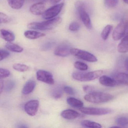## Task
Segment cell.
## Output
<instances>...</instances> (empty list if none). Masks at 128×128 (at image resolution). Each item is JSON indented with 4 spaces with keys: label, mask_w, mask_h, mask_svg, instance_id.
Here are the masks:
<instances>
[{
    "label": "cell",
    "mask_w": 128,
    "mask_h": 128,
    "mask_svg": "<svg viewBox=\"0 0 128 128\" xmlns=\"http://www.w3.org/2000/svg\"><path fill=\"white\" fill-rule=\"evenodd\" d=\"M60 17L48 19L41 22H32L28 25V27L32 30H50L57 26L62 22Z\"/></svg>",
    "instance_id": "cell-1"
},
{
    "label": "cell",
    "mask_w": 128,
    "mask_h": 128,
    "mask_svg": "<svg viewBox=\"0 0 128 128\" xmlns=\"http://www.w3.org/2000/svg\"><path fill=\"white\" fill-rule=\"evenodd\" d=\"M114 96L111 94L102 92H94L88 93L84 96V99L91 103L100 104L111 101Z\"/></svg>",
    "instance_id": "cell-2"
},
{
    "label": "cell",
    "mask_w": 128,
    "mask_h": 128,
    "mask_svg": "<svg viewBox=\"0 0 128 128\" xmlns=\"http://www.w3.org/2000/svg\"><path fill=\"white\" fill-rule=\"evenodd\" d=\"M103 73V71L102 70L86 72H76L72 74V76L74 79L79 81H90L98 78Z\"/></svg>",
    "instance_id": "cell-3"
},
{
    "label": "cell",
    "mask_w": 128,
    "mask_h": 128,
    "mask_svg": "<svg viewBox=\"0 0 128 128\" xmlns=\"http://www.w3.org/2000/svg\"><path fill=\"white\" fill-rule=\"evenodd\" d=\"M76 7L78 11L80 18L84 26L89 30L92 29L91 20L89 14L85 10L84 4L82 2L78 1L76 4Z\"/></svg>",
    "instance_id": "cell-4"
},
{
    "label": "cell",
    "mask_w": 128,
    "mask_h": 128,
    "mask_svg": "<svg viewBox=\"0 0 128 128\" xmlns=\"http://www.w3.org/2000/svg\"><path fill=\"white\" fill-rule=\"evenodd\" d=\"M70 54L79 59L90 62H95L97 61L96 56L90 52L76 48H72Z\"/></svg>",
    "instance_id": "cell-5"
},
{
    "label": "cell",
    "mask_w": 128,
    "mask_h": 128,
    "mask_svg": "<svg viewBox=\"0 0 128 128\" xmlns=\"http://www.w3.org/2000/svg\"><path fill=\"white\" fill-rule=\"evenodd\" d=\"M81 112L85 114L90 115H103L110 114L112 110L108 108L82 107L79 108Z\"/></svg>",
    "instance_id": "cell-6"
},
{
    "label": "cell",
    "mask_w": 128,
    "mask_h": 128,
    "mask_svg": "<svg viewBox=\"0 0 128 128\" xmlns=\"http://www.w3.org/2000/svg\"><path fill=\"white\" fill-rule=\"evenodd\" d=\"M127 21L122 20L114 30L112 34L113 39L115 41H118L124 37L127 31Z\"/></svg>",
    "instance_id": "cell-7"
},
{
    "label": "cell",
    "mask_w": 128,
    "mask_h": 128,
    "mask_svg": "<svg viewBox=\"0 0 128 128\" xmlns=\"http://www.w3.org/2000/svg\"><path fill=\"white\" fill-rule=\"evenodd\" d=\"M64 6V4L61 3L49 8L44 12L42 14V17L46 20L54 18L62 11Z\"/></svg>",
    "instance_id": "cell-8"
},
{
    "label": "cell",
    "mask_w": 128,
    "mask_h": 128,
    "mask_svg": "<svg viewBox=\"0 0 128 128\" xmlns=\"http://www.w3.org/2000/svg\"><path fill=\"white\" fill-rule=\"evenodd\" d=\"M36 77L39 81L49 84H54V81L52 74L48 71L39 70L36 72Z\"/></svg>",
    "instance_id": "cell-9"
},
{
    "label": "cell",
    "mask_w": 128,
    "mask_h": 128,
    "mask_svg": "<svg viewBox=\"0 0 128 128\" xmlns=\"http://www.w3.org/2000/svg\"><path fill=\"white\" fill-rule=\"evenodd\" d=\"M39 102L36 100L29 101L25 104L24 110L27 114L30 116H34L37 114L38 110Z\"/></svg>",
    "instance_id": "cell-10"
},
{
    "label": "cell",
    "mask_w": 128,
    "mask_h": 128,
    "mask_svg": "<svg viewBox=\"0 0 128 128\" xmlns=\"http://www.w3.org/2000/svg\"><path fill=\"white\" fill-rule=\"evenodd\" d=\"M71 48L68 44L66 43H62L56 48L54 50V54L59 56H67L70 54Z\"/></svg>",
    "instance_id": "cell-11"
},
{
    "label": "cell",
    "mask_w": 128,
    "mask_h": 128,
    "mask_svg": "<svg viewBox=\"0 0 128 128\" xmlns=\"http://www.w3.org/2000/svg\"><path fill=\"white\" fill-rule=\"evenodd\" d=\"M46 6L43 2H40L33 4L30 8V12L33 14L39 16L42 14L45 11Z\"/></svg>",
    "instance_id": "cell-12"
},
{
    "label": "cell",
    "mask_w": 128,
    "mask_h": 128,
    "mask_svg": "<svg viewBox=\"0 0 128 128\" xmlns=\"http://www.w3.org/2000/svg\"><path fill=\"white\" fill-rule=\"evenodd\" d=\"M61 116L67 120H73L79 117L80 114L78 112L72 109H66L62 112Z\"/></svg>",
    "instance_id": "cell-13"
},
{
    "label": "cell",
    "mask_w": 128,
    "mask_h": 128,
    "mask_svg": "<svg viewBox=\"0 0 128 128\" xmlns=\"http://www.w3.org/2000/svg\"><path fill=\"white\" fill-rule=\"evenodd\" d=\"M99 81L100 84L106 86L112 87L114 86L117 84L116 80L106 76H101L99 79Z\"/></svg>",
    "instance_id": "cell-14"
},
{
    "label": "cell",
    "mask_w": 128,
    "mask_h": 128,
    "mask_svg": "<svg viewBox=\"0 0 128 128\" xmlns=\"http://www.w3.org/2000/svg\"><path fill=\"white\" fill-rule=\"evenodd\" d=\"M36 85V84L35 81L32 80H29L24 84L22 90V93L24 95L30 94L33 91Z\"/></svg>",
    "instance_id": "cell-15"
},
{
    "label": "cell",
    "mask_w": 128,
    "mask_h": 128,
    "mask_svg": "<svg viewBox=\"0 0 128 128\" xmlns=\"http://www.w3.org/2000/svg\"><path fill=\"white\" fill-rule=\"evenodd\" d=\"M1 37L4 40L8 42H12L14 40L15 36L12 32L4 29L0 30Z\"/></svg>",
    "instance_id": "cell-16"
},
{
    "label": "cell",
    "mask_w": 128,
    "mask_h": 128,
    "mask_svg": "<svg viewBox=\"0 0 128 128\" xmlns=\"http://www.w3.org/2000/svg\"><path fill=\"white\" fill-rule=\"evenodd\" d=\"M118 51L120 53L125 54L128 51V36H125L121 40L117 47Z\"/></svg>",
    "instance_id": "cell-17"
},
{
    "label": "cell",
    "mask_w": 128,
    "mask_h": 128,
    "mask_svg": "<svg viewBox=\"0 0 128 128\" xmlns=\"http://www.w3.org/2000/svg\"><path fill=\"white\" fill-rule=\"evenodd\" d=\"M24 36L27 38L35 40L45 36V34L34 30H27L24 32Z\"/></svg>",
    "instance_id": "cell-18"
},
{
    "label": "cell",
    "mask_w": 128,
    "mask_h": 128,
    "mask_svg": "<svg viewBox=\"0 0 128 128\" xmlns=\"http://www.w3.org/2000/svg\"><path fill=\"white\" fill-rule=\"evenodd\" d=\"M67 103L70 106L76 108H80L84 106V103L82 101L74 97H70L66 99Z\"/></svg>",
    "instance_id": "cell-19"
},
{
    "label": "cell",
    "mask_w": 128,
    "mask_h": 128,
    "mask_svg": "<svg viewBox=\"0 0 128 128\" xmlns=\"http://www.w3.org/2000/svg\"><path fill=\"white\" fill-rule=\"evenodd\" d=\"M9 5L14 9H20L24 6V0H7Z\"/></svg>",
    "instance_id": "cell-20"
},
{
    "label": "cell",
    "mask_w": 128,
    "mask_h": 128,
    "mask_svg": "<svg viewBox=\"0 0 128 128\" xmlns=\"http://www.w3.org/2000/svg\"><path fill=\"white\" fill-rule=\"evenodd\" d=\"M116 82L124 85H128V74L125 72H120L116 76Z\"/></svg>",
    "instance_id": "cell-21"
},
{
    "label": "cell",
    "mask_w": 128,
    "mask_h": 128,
    "mask_svg": "<svg viewBox=\"0 0 128 128\" xmlns=\"http://www.w3.org/2000/svg\"><path fill=\"white\" fill-rule=\"evenodd\" d=\"M6 47L8 50L14 52L20 53L24 50L23 48L18 45L8 42L6 44Z\"/></svg>",
    "instance_id": "cell-22"
},
{
    "label": "cell",
    "mask_w": 128,
    "mask_h": 128,
    "mask_svg": "<svg viewBox=\"0 0 128 128\" xmlns=\"http://www.w3.org/2000/svg\"><path fill=\"white\" fill-rule=\"evenodd\" d=\"M81 125L83 127L86 128H100L102 127V125L100 124L88 120H84L82 121Z\"/></svg>",
    "instance_id": "cell-23"
},
{
    "label": "cell",
    "mask_w": 128,
    "mask_h": 128,
    "mask_svg": "<svg viewBox=\"0 0 128 128\" xmlns=\"http://www.w3.org/2000/svg\"><path fill=\"white\" fill-rule=\"evenodd\" d=\"M112 29L113 26L110 24L107 25L105 27L101 34V36L103 40H106L108 38Z\"/></svg>",
    "instance_id": "cell-24"
},
{
    "label": "cell",
    "mask_w": 128,
    "mask_h": 128,
    "mask_svg": "<svg viewBox=\"0 0 128 128\" xmlns=\"http://www.w3.org/2000/svg\"><path fill=\"white\" fill-rule=\"evenodd\" d=\"M116 123L120 128H124L128 126V118L126 117H120L116 119Z\"/></svg>",
    "instance_id": "cell-25"
},
{
    "label": "cell",
    "mask_w": 128,
    "mask_h": 128,
    "mask_svg": "<svg viewBox=\"0 0 128 128\" xmlns=\"http://www.w3.org/2000/svg\"><path fill=\"white\" fill-rule=\"evenodd\" d=\"M12 67L15 70L21 72H26L30 69V67L26 65L21 64H15L13 65Z\"/></svg>",
    "instance_id": "cell-26"
},
{
    "label": "cell",
    "mask_w": 128,
    "mask_h": 128,
    "mask_svg": "<svg viewBox=\"0 0 128 128\" xmlns=\"http://www.w3.org/2000/svg\"><path fill=\"white\" fill-rule=\"evenodd\" d=\"M74 66L77 69L81 71H86L88 69V66L84 63L80 61H76L74 63Z\"/></svg>",
    "instance_id": "cell-27"
},
{
    "label": "cell",
    "mask_w": 128,
    "mask_h": 128,
    "mask_svg": "<svg viewBox=\"0 0 128 128\" xmlns=\"http://www.w3.org/2000/svg\"><path fill=\"white\" fill-rule=\"evenodd\" d=\"M119 0H105L106 6L110 8L116 7L118 5Z\"/></svg>",
    "instance_id": "cell-28"
},
{
    "label": "cell",
    "mask_w": 128,
    "mask_h": 128,
    "mask_svg": "<svg viewBox=\"0 0 128 128\" xmlns=\"http://www.w3.org/2000/svg\"><path fill=\"white\" fill-rule=\"evenodd\" d=\"M11 18L4 13L0 12V24H6L11 21Z\"/></svg>",
    "instance_id": "cell-29"
},
{
    "label": "cell",
    "mask_w": 128,
    "mask_h": 128,
    "mask_svg": "<svg viewBox=\"0 0 128 128\" xmlns=\"http://www.w3.org/2000/svg\"><path fill=\"white\" fill-rule=\"evenodd\" d=\"M80 24L76 22H72L69 26L70 30L72 32H76L80 29Z\"/></svg>",
    "instance_id": "cell-30"
},
{
    "label": "cell",
    "mask_w": 128,
    "mask_h": 128,
    "mask_svg": "<svg viewBox=\"0 0 128 128\" xmlns=\"http://www.w3.org/2000/svg\"><path fill=\"white\" fill-rule=\"evenodd\" d=\"M10 75V72L6 69L0 68V79L7 78Z\"/></svg>",
    "instance_id": "cell-31"
},
{
    "label": "cell",
    "mask_w": 128,
    "mask_h": 128,
    "mask_svg": "<svg viewBox=\"0 0 128 128\" xmlns=\"http://www.w3.org/2000/svg\"><path fill=\"white\" fill-rule=\"evenodd\" d=\"M62 90L60 88H58L53 92L52 96L54 98L58 99L60 98L62 96Z\"/></svg>",
    "instance_id": "cell-32"
},
{
    "label": "cell",
    "mask_w": 128,
    "mask_h": 128,
    "mask_svg": "<svg viewBox=\"0 0 128 128\" xmlns=\"http://www.w3.org/2000/svg\"><path fill=\"white\" fill-rule=\"evenodd\" d=\"M63 90L64 92L68 95H74L75 94L74 89L70 86H65L64 87Z\"/></svg>",
    "instance_id": "cell-33"
},
{
    "label": "cell",
    "mask_w": 128,
    "mask_h": 128,
    "mask_svg": "<svg viewBox=\"0 0 128 128\" xmlns=\"http://www.w3.org/2000/svg\"><path fill=\"white\" fill-rule=\"evenodd\" d=\"M54 44V42H48L42 46V49L44 51L48 50L50 49Z\"/></svg>",
    "instance_id": "cell-34"
},
{
    "label": "cell",
    "mask_w": 128,
    "mask_h": 128,
    "mask_svg": "<svg viewBox=\"0 0 128 128\" xmlns=\"http://www.w3.org/2000/svg\"><path fill=\"white\" fill-rule=\"evenodd\" d=\"M9 55V53L7 51L0 50V61L7 58Z\"/></svg>",
    "instance_id": "cell-35"
},
{
    "label": "cell",
    "mask_w": 128,
    "mask_h": 128,
    "mask_svg": "<svg viewBox=\"0 0 128 128\" xmlns=\"http://www.w3.org/2000/svg\"><path fill=\"white\" fill-rule=\"evenodd\" d=\"M83 89L84 92L88 93L93 92V87L90 85H86L83 86Z\"/></svg>",
    "instance_id": "cell-36"
},
{
    "label": "cell",
    "mask_w": 128,
    "mask_h": 128,
    "mask_svg": "<svg viewBox=\"0 0 128 128\" xmlns=\"http://www.w3.org/2000/svg\"><path fill=\"white\" fill-rule=\"evenodd\" d=\"M14 85V82H13V81H11L9 82L6 85V90L8 91H9V90L10 91V90L13 89Z\"/></svg>",
    "instance_id": "cell-37"
},
{
    "label": "cell",
    "mask_w": 128,
    "mask_h": 128,
    "mask_svg": "<svg viewBox=\"0 0 128 128\" xmlns=\"http://www.w3.org/2000/svg\"><path fill=\"white\" fill-rule=\"evenodd\" d=\"M4 87V84L3 81L2 80H0V94H1L2 92Z\"/></svg>",
    "instance_id": "cell-38"
},
{
    "label": "cell",
    "mask_w": 128,
    "mask_h": 128,
    "mask_svg": "<svg viewBox=\"0 0 128 128\" xmlns=\"http://www.w3.org/2000/svg\"><path fill=\"white\" fill-rule=\"evenodd\" d=\"M60 0H51V1L52 4H55L58 3Z\"/></svg>",
    "instance_id": "cell-39"
},
{
    "label": "cell",
    "mask_w": 128,
    "mask_h": 128,
    "mask_svg": "<svg viewBox=\"0 0 128 128\" xmlns=\"http://www.w3.org/2000/svg\"><path fill=\"white\" fill-rule=\"evenodd\" d=\"M125 66L127 69V68H128V60L127 59H126V60L125 61Z\"/></svg>",
    "instance_id": "cell-40"
},
{
    "label": "cell",
    "mask_w": 128,
    "mask_h": 128,
    "mask_svg": "<svg viewBox=\"0 0 128 128\" xmlns=\"http://www.w3.org/2000/svg\"><path fill=\"white\" fill-rule=\"evenodd\" d=\"M123 1H124V2L126 4H128V0H123Z\"/></svg>",
    "instance_id": "cell-41"
},
{
    "label": "cell",
    "mask_w": 128,
    "mask_h": 128,
    "mask_svg": "<svg viewBox=\"0 0 128 128\" xmlns=\"http://www.w3.org/2000/svg\"><path fill=\"white\" fill-rule=\"evenodd\" d=\"M44 1H46V0H44Z\"/></svg>",
    "instance_id": "cell-42"
}]
</instances>
